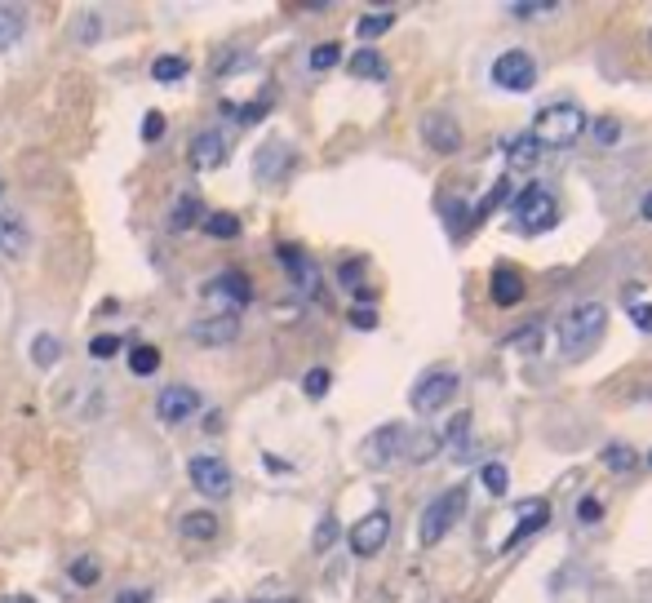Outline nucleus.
<instances>
[{
    "label": "nucleus",
    "mask_w": 652,
    "mask_h": 603,
    "mask_svg": "<svg viewBox=\"0 0 652 603\" xmlns=\"http://www.w3.org/2000/svg\"><path fill=\"white\" fill-rule=\"evenodd\" d=\"M546 519H550V501H546V497H523L520 506H515V528H511V537L502 541V550H515V546L528 541L532 532H541Z\"/></svg>",
    "instance_id": "nucleus-11"
},
{
    "label": "nucleus",
    "mask_w": 652,
    "mask_h": 603,
    "mask_svg": "<svg viewBox=\"0 0 652 603\" xmlns=\"http://www.w3.org/2000/svg\"><path fill=\"white\" fill-rule=\"evenodd\" d=\"M648 466H652V453H648Z\"/></svg>",
    "instance_id": "nucleus-52"
},
{
    "label": "nucleus",
    "mask_w": 652,
    "mask_h": 603,
    "mask_svg": "<svg viewBox=\"0 0 652 603\" xmlns=\"http://www.w3.org/2000/svg\"><path fill=\"white\" fill-rule=\"evenodd\" d=\"M187 475H191V483H196V492H205V497H227L231 483H236L231 466H227L222 457H209V453H205V457H191Z\"/></svg>",
    "instance_id": "nucleus-9"
},
{
    "label": "nucleus",
    "mask_w": 652,
    "mask_h": 603,
    "mask_svg": "<svg viewBox=\"0 0 652 603\" xmlns=\"http://www.w3.org/2000/svg\"><path fill=\"white\" fill-rule=\"evenodd\" d=\"M155 368H160V351H155V347L142 342V347H133L130 351V373L133 377H151Z\"/></svg>",
    "instance_id": "nucleus-30"
},
{
    "label": "nucleus",
    "mask_w": 652,
    "mask_h": 603,
    "mask_svg": "<svg viewBox=\"0 0 652 603\" xmlns=\"http://www.w3.org/2000/svg\"><path fill=\"white\" fill-rule=\"evenodd\" d=\"M387 541H391V515H387V510H369V515L351 528V550H355L360 559H373Z\"/></svg>",
    "instance_id": "nucleus-8"
},
{
    "label": "nucleus",
    "mask_w": 652,
    "mask_h": 603,
    "mask_svg": "<svg viewBox=\"0 0 652 603\" xmlns=\"http://www.w3.org/2000/svg\"><path fill=\"white\" fill-rule=\"evenodd\" d=\"M586 129H590V121H586V112L577 103H555V107L537 112L532 138H537V147H555L559 151V147H573Z\"/></svg>",
    "instance_id": "nucleus-2"
},
{
    "label": "nucleus",
    "mask_w": 652,
    "mask_h": 603,
    "mask_svg": "<svg viewBox=\"0 0 652 603\" xmlns=\"http://www.w3.org/2000/svg\"><path fill=\"white\" fill-rule=\"evenodd\" d=\"M506 342H511L515 351H523V356H528V351H537V342H541V324H528V329H520V333H511Z\"/></svg>",
    "instance_id": "nucleus-41"
},
{
    "label": "nucleus",
    "mask_w": 652,
    "mask_h": 603,
    "mask_svg": "<svg viewBox=\"0 0 652 603\" xmlns=\"http://www.w3.org/2000/svg\"><path fill=\"white\" fill-rule=\"evenodd\" d=\"M631 320H635L644 333H652V302H635V306H631Z\"/></svg>",
    "instance_id": "nucleus-45"
},
{
    "label": "nucleus",
    "mask_w": 652,
    "mask_h": 603,
    "mask_svg": "<svg viewBox=\"0 0 652 603\" xmlns=\"http://www.w3.org/2000/svg\"><path fill=\"white\" fill-rule=\"evenodd\" d=\"M480 480H484V488H489L493 497H506V488H511L506 466H497V462H493V466H484V475H480Z\"/></svg>",
    "instance_id": "nucleus-37"
},
{
    "label": "nucleus",
    "mask_w": 652,
    "mask_h": 603,
    "mask_svg": "<svg viewBox=\"0 0 652 603\" xmlns=\"http://www.w3.org/2000/svg\"><path fill=\"white\" fill-rule=\"evenodd\" d=\"M577 519L590 528V523H599V519H604V506H599L595 497H581V501H577Z\"/></svg>",
    "instance_id": "nucleus-42"
},
{
    "label": "nucleus",
    "mask_w": 652,
    "mask_h": 603,
    "mask_svg": "<svg viewBox=\"0 0 652 603\" xmlns=\"http://www.w3.org/2000/svg\"><path fill=\"white\" fill-rule=\"evenodd\" d=\"M22 9H13V4H0V54L9 49V45H18V36H22Z\"/></svg>",
    "instance_id": "nucleus-26"
},
{
    "label": "nucleus",
    "mask_w": 652,
    "mask_h": 603,
    "mask_svg": "<svg viewBox=\"0 0 652 603\" xmlns=\"http://www.w3.org/2000/svg\"><path fill=\"white\" fill-rule=\"evenodd\" d=\"M71 577H76L80 586H94V582H98V559H94V555H80V559L71 564Z\"/></svg>",
    "instance_id": "nucleus-40"
},
{
    "label": "nucleus",
    "mask_w": 652,
    "mask_h": 603,
    "mask_svg": "<svg viewBox=\"0 0 652 603\" xmlns=\"http://www.w3.org/2000/svg\"><path fill=\"white\" fill-rule=\"evenodd\" d=\"M187 71H191V63L178 58V54H164V58L151 63V80H160V85H173V80H182Z\"/></svg>",
    "instance_id": "nucleus-23"
},
{
    "label": "nucleus",
    "mask_w": 652,
    "mask_h": 603,
    "mask_svg": "<svg viewBox=\"0 0 652 603\" xmlns=\"http://www.w3.org/2000/svg\"><path fill=\"white\" fill-rule=\"evenodd\" d=\"M98 31H103V27H98V13H80V31H76V40H80V45H94Z\"/></svg>",
    "instance_id": "nucleus-43"
},
{
    "label": "nucleus",
    "mask_w": 652,
    "mask_h": 603,
    "mask_svg": "<svg viewBox=\"0 0 652 603\" xmlns=\"http://www.w3.org/2000/svg\"><path fill=\"white\" fill-rule=\"evenodd\" d=\"M511 218H515V227H520L523 236H541V231H550V227L559 222L555 191H550L546 182H532V187H523L520 196L511 200Z\"/></svg>",
    "instance_id": "nucleus-3"
},
{
    "label": "nucleus",
    "mask_w": 652,
    "mask_h": 603,
    "mask_svg": "<svg viewBox=\"0 0 652 603\" xmlns=\"http://www.w3.org/2000/svg\"><path fill=\"white\" fill-rule=\"evenodd\" d=\"M457 386H462V377H457L453 368H435V373L417 377L408 404H413V413H439V408L457 395Z\"/></svg>",
    "instance_id": "nucleus-6"
},
{
    "label": "nucleus",
    "mask_w": 652,
    "mask_h": 603,
    "mask_svg": "<svg viewBox=\"0 0 652 603\" xmlns=\"http://www.w3.org/2000/svg\"><path fill=\"white\" fill-rule=\"evenodd\" d=\"M160 133H164V116H160V112H146V116H142V138H146V142H160Z\"/></svg>",
    "instance_id": "nucleus-44"
},
{
    "label": "nucleus",
    "mask_w": 652,
    "mask_h": 603,
    "mask_svg": "<svg viewBox=\"0 0 652 603\" xmlns=\"http://www.w3.org/2000/svg\"><path fill=\"white\" fill-rule=\"evenodd\" d=\"M471 413H457L453 422H448V431L439 435V448L448 453V457H457V462H466L471 457Z\"/></svg>",
    "instance_id": "nucleus-19"
},
{
    "label": "nucleus",
    "mask_w": 652,
    "mask_h": 603,
    "mask_svg": "<svg viewBox=\"0 0 652 603\" xmlns=\"http://www.w3.org/2000/svg\"><path fill=\"white\" fill-rule=\"evenodd\" d=\"M422 138H426V147L439 151V155H453V151L462 147V129H457L453 116H444V112H430V116L422 121Z\"/></svg>",
    "instance_id": "nucleus-14"
},
{
    "label": "nucleus",
    "mask_w": 652,
    "mask_h": 603,
    "mask_svg": "<svg viewBox=\"0 0 652 603\" xmlns=\"http://www.w3.org/2000/svg\"><path fill=\"white\" fill-rule=\"evenodd\" d=\"M338 58H342V45L338 40H324V45L311 49V71H329V67H338Z\"/></svg>",
    "instance_id": "nucleus-33"
},
{
    "label": "nucleus",
    "mask_w": 652,
    "mask_h": 603,
    "mask_svg": "<svg viewBox=\"0 0 652 603\" xmlns=\"http://www.w3.org/2000/svg\"><path fill=\"white\" fill-rule=\"evenodd\" d=\"M0 603H36L31 595H9V599H0Z\"/></svg>",
    "instance_id": "nucleus-50"
},
{
    "label": "nucleus",
    "mask_w": 652,
    "mask_h": 603,
    "mask_svg": "<svg viewBox=\"0 0 652 603\" xmlns=\"http://www.w3.org/2000/svg\"><path fill=\"white\" fill-rule=\"evenodd\" d=\"M236 338H240V315L236 311H222V315H209V320L191 324V342H200V347H231Z\"/></svg>",
    "instance_id": "nucleus-13"
},
{
    "label": "nucleus",
    "mask_w": 652,
    "mask_h": 603,
    "mask_svg": "<svg viewBox=\"0 0 652 603\" xmlns=\"http://www.w3.org/2000/svg\"><path fill=\"white\" fill-rule=\"evenodd\" d=\"M404 448H408V426H404V422H387V426H378V431L360 444V462H364L369 471H387V466H395V462L404 457Z\"/></svg>",
    "instance_id": "nucleus-5"
},
{
    "label": "nucleus",
    "mask_w": 652,
    "mask_h": 603,
    "mask_svg": "<svg viewBox=\"0 0 652 603\" xmlns=\"http://www.w3.org/2000/svg\"><path fill=\"white\" fill-rule=\"evenodd\" d=\"M196 222H200V200L196 196H182L173 205V214H169V231H191Z\"/></svg>",
    "instance_id": "nucleus-24"
},
{
    "label": "nucleus",
    "mask_w": 652,
    "mask_h": 603,
    "mask_svg": "<svg viewBox=\"0 0 652 603\" xmlns=\"http://www.w3.org/2000/svg\"><path fill=\"white\" fill-rule=\"evenodd\" d=\"M604 329H608V306H604V302H581V306H573V311L559 320V329H555L559 356L573 360V364L586 360V356L599 347Z\"/></svg>",
    "instance_id": "nucleus-1"
},
{
    "label": "nucleus",
    "mask_w": 652,
    "mask_h": 603,
    "mask_svg": "<svg viewBox=\"0 0 652 603\" xmlns=\"http://www.w3.org/2000/svg\"><path fill=\"white\" fill-rule=\"evenodd\" d=\"M329 386H333V373H329V368H311V373L302 377V395H306V399H324Z\"/></svg>",
    "instance_id": "nucleus-32"
},
{
    "label": "nucleus",
    "mask_w": 652,
    "mask_h": 603,
    "mask_svg": "<svg viewBox=\"0 0 652 603\" xmlns=\"http://www.w3.org/2000/svg\"><path fill=\"white\" fill-rule=\"evenodd\" d=\"M590 133H595V142H604V147H617V142H622V124L613 121V116H599V121L590 124Z\"/></svg>",
    "instance_id": "nucleus-36"
},
{
    "label": "nucleus",
    "mask_w": 652,
    "mask_h": 603,
    "mask_svg": "<svg viewBox=\"0 0 652 603\" xmlns=\"http://www.w3.org/2000/svg\"><path fill=\"white\" fill-rule=\"evenodd\" d=\"M209 293H213V297H227L231 306H249L254 284H249V275H245V271H222V275L209 284Z\"/></svg>",
    "instance_id": "nucleus-17"
},
{
    "label": "nucleus",
    "mask_w": 652,
    "mask_h": 603,
    "mask_svg": "<svg viewBox=\"0 0 652 603\" xmlns=\"http://www.w3.org/2000/svg\"><path fill=\"white\" fill-rule=\"evenodd\" d=\"M333 541H338V519H333V515H324V519H320V528H315V537H311V546L324 555Z\"/></svg>",
    "instance_id": "nucleus-39"
},
{
    "label": "nucleus",
    "mask_w": 652,
    "mask_h": 603,
    "mask_svg": "<svg viewBox=\"0 0 652 603\" xmlns=\"http://www.w3.org/2000/svg\"><path fill=\"white\" fill-rule=\"evenodd\" d=\"M280 603H297V599H280Z\"/></svg>",
    "instance_id": "nucleus-51"
},
{
    "label": "nucleus",
    "mask_w": 652,
    "mask_h": 603,
    "mask_svg": "<svg viewBox=\"0 0 652 603\" xmlns=\"http://www.w3.org/2000/svg\"><path fill=\"white\" fill-rule=\"evenodd\" d=\"M489 293H493V306H520L523 275L515 271V266H497V271H493V284H489Z\"/></svg>",
    "instance_id": "nucleus-18"
},
{
    "label": "nucleus",
    "mask_w": 652,
    "mask_h": 603,
    "mask_svg": "<svg viewBox=\"0 0 652 603\" xmlns=\"http://www.w3.org/2000/svg\"><path fill=\"white\" fill-rule=\"evenodd\" d=\"M155 413H160V422H169V426H178V422H191L196 413H200V390L196 386H164L160 390V399H155Z\"/></svg>",
    "instance_id": "nucleus-10"
},
{
    "label": "nucleus",
    "mask_w": 652,
    "mask_h": 603,
    "mask_svg": "<svg viewBox=\"0 0 652 603\" xmlns=\"http://www.w3.org/2000/svg\"><path fill=\"white\" fill-rule=\"evenodd\" d=\"M559 13V4H546V0H515L511 4V18H523V22H532V18H555Z\"/></svg>",
    "instance_id": "nucleus-31"
},
{
    "label": "nucleus",
    "mask_w": 652,
    "mask_h": 603,
    "mask_svg": "<svg viewBox=\"0 0 652 603\" xmlns=\"http://www.w3.org/2000/svg\"><path fill=\"white\" fill-rule=\"evenodd\" d=\"M360 275H364V266H360V262H347V266H342V284H347V289H355V284H360Z\"/></svg>",
    "instance_id": "nucleus-47"
},
{
    "label": "nucleus",
    "mask_w": 652,
    "mask_h": 603,
    "mask_svg": "<svg viewBox=\"0 0 652 603\" xmlns=\"http://www.w3.org/2000/svg\"><path fill=\"white\" fill-rule=\"evenodd\" d=\"M89 356H94V360H112V356H121V338H116V333H98V338L89 342Z\"/></svg>",
    "instance_id": "nucleus-38"
},
{
    "label": "nucleus",
    "mask_w": 652,
    "mask_h": 603,
    "mask_svg": "<svg viewBox=\"0 0 652 603\" xmlns=\"http://www.w3.org/2000/svg\"><path fill=\"white\" fill-rule=\"evenodd\" d=\"M178 532H182L187 541H213V537H218V519H213L209 510H187V515L178 519Z\"/></svg>",
    "instance_id": "nucleus-20"
},
{
    "label": "nucleus",
    "mask_w": 652,
    "mask_h": 603,
    "mask_svg": "<svg viewBox=\"0 0 652 603\" xmlns=\"http://www.w3.org/2000/svg\"><path fill=\"white\" fill-rule=\"evenodd\" d=\"M351 324H355V329H378V311H369V306H355V311H351Z\"/></svg>",
    "instance_id": "nucleus-46"
},
{
    "label": "nucleus",
    "mask_w": 652,
    "mask_h": 603,
    "mask_svg": "<svg viewBox=\"0 0 652 603\" xmlns=\"http://www.w3.org/2000/svg\"><path fill=\"white\" fill-rule=\"evenodd\" d=\"M275 253H280V262H284V271H288L293 289H297V293H306V297H320V271H315V262H311L302 248H293V244H280Z\"/></svg>",
    "instance_id": "nucleus-12"
},
{
    "label": "nucleus",
    "mask_w": 652,
    "mask_h": 603,
    "mask_svg": "<svg viewBox=\"0 0 652 603\" xmlns=\"http://www.w3.org/2000/svg\"><path fill=\"white\" fill-rule=\"evenodd\" d=\"M537 155H541V147H537L532 133H523V138H515V142L506 147V164H511V169H532Z\"/></svg>",
    "instance_id": "nucleus-22"
},
{
    "label": "nucleus",
    "mask_w": 652,
    "mask_h": 603,
    "mask_svg": "<svg viewBox=\"0 0 652 603\" xmlns=\"http://www.w3.org/2000/svg\"><path fill=\"white\" fill-rule=\"evenodd\" d=\"M205 231L213 240H240V218L236 214H209L205 218Z\"/></svg>",
    "instance_id": "nucleus-29"
},
{
    "label": "nucleus",
    "mask_w": 652,
    "mask_h": 603,
    "mask_svg": "<svg viewBox=\"0 0 652 603\" xmlns=\"http://www.w3.org/2000/svg\"><path fill=\"white\" fill-rule=\"evenodd\" d=\"M31 248V227L18 209H0V257H22Z\"/></svg>",
    "instance_id": "nucleus-16"
},
{
    "label": "nucleus",
    "mask_w": 652,
    "mask_h": 603,
    "mask_svg": "<svg viewBox=\"0 0 652 603\" xmlns=\"http://www.w3.org/2000/svg\"><path fill=\"white\" fill-rule=\"evenodd\" d=\"M116 603H151V590H138V586H133V590H121Z\"/></svg>",
    "instance_id": "nucleus-48"
},
{
    "label": "nucleus",
    "mask_w": 652,
    "mask_h": 603,
    "mask_svg": "<svg viewBox=\"0 0 652 603\" xmlns=\"http://www.w3.org/2000/svg\"><path fill=\"white\" fill-rule=\"evenodd\" d=\"M227 155H231V147H227V138H222L218 129H200V133L191 138V164H196V169H222Z\"/></svg>",
    "instance_id": "nucleus-15"
},
{
    "label": "nucleus",
    "mask_w": 652,
    "mask_h": 603,
    "mask_svg": "<svg viewBox=\"0 0 652 603\" xmlns=\"http://www.w3.org/2000/svg\"><path fill=\"white\" fill-rule=\"evenodd\" d=\"M58 356H63V347H58V338H54V333H36V338H31V364L54 368Z\"/></svg>",
    "instance_id": "nucleus-28"
},
{
    "label": "nucleus",
    "mask_w": 652,
    "mask_h": 603,
    "mask_svg": "<svg viewBox=\"0 0 652 603\" xmlns=\"http://www.w3.org/2000/svg\"><path fill=\"white\" fill-rule=\"evenodd\" d=\"M435 453H439V435H435V431H417V435L408 440V448H404V457H408V462H417V466H422V462H430Z\"/></svg>",
    "instance_id": "nucleus-25"
},
{
    "label": "nucleus",
    "mask_w": 652,
    "mask_h": 603,
    "mask_svg": "<svg viewBox=\"0 0 652 603\" xmlns=\"http://www.w3.org/2000/svg\"><path fill=\"white\" fill-rule=\"evenodd\" d=\"M391 22H395V13H391V9L364 13V18L355 22V36H360V40H378V36H387V31H391Z\"/></svg>",
    "instance_id": "nucleus-27"
},
{
    "label": "nucleus",
    "mask_w": 652,
    "mask_h": 603,
    "mask_svg": "<svg viewBox=\"0 0 652 603\" xmlns=\"http://www.w3.org/2000/svg\"><path fill=\"white\" fill-rule=\"evenodd\" d=\"M604 466L617 471V475L631 471V466H635V448H626V444H608V448H604Z\"/></svg>",
    "instance_id": "nucleus-35"
},
{
    "label": "nucleus",
    "mask_w": 652,
    "mask_h": 603,
    "mask_svg": "<svg viewBox=\"0 0 652 603\" xmlns=\"http://www.w3.org/2000/svg\"><path fill=\"white\" fill-rule=\"evenodd\" d=\"M506 196H511V178H497V182H493V191H489V196L475 205V222H480V218H489V214H493V209H497Z\"/></svg>",
    "instance_id": "nucleus-34"
},
{
    "label": "nucleus",
    "mask_w": 652,
    "mask_h": 603,
    "mask_svg": "<svg viewBox=\"0 0 652 603\" xmlns=\"http://www.w3.org/2000/svg\"><path fill=\"white\" fill-rule=\"evenodd\" d=\"M347 67H351L355 80H387V63H382V54H373V49H360Z\"/></svg>",
    "instance_id": "nucleus-21"
},
{
    "label": "nucleus",
    "mask_w": 652,
    "mask_h": 603,
    "mask_svg": "<svg viewBox=\"0 0 652 603\" xmlns=\"http://www.w3.org/2000/svg\"><path fill=\"white\" fill-rule=\"evenodd\" d=\"M462 510H466V483H453L448 492H439V497L422 510V523H417L422 546H439V541L448 537V528L462 519Z\"/></svg>",
    "instance_id": "nucleus-4"
},
{
    "label": "nucleus",
    "mask_w": 652,
    "mask_h": 603,
    "mask_svg": "<svg viewBox=\"0 0 652 603\" xmlns=\"http://www.w3.org/2000/svg\"><path fill=\"white\" fill-rule=\"evenodd\" d=\"M639 214H644V218H648V222H652V191H648V196H644V200H639Z\"/></svg>",
    "instance_id": "nucleus-49"
},
{
    "label": "nucleus",
    "mask_w": 652,
    "mask_h": 603,
    "mask_svg": "<svg viewBox=\"0 0 652 603\" xmlns=\"http://www.w3.org/2000/svg\"><path fill=\"white\" fill-rule=\"evenodd\" d=\"M493 85L506 94H528L537 85V58L528 49H506L502 58H493Z\"/></svg>",
    "instance_id": "nucleus-7"
},
{
    "label": "nucleus",
    "mask_w": 652,
    "mask_h": 603,
    "mask_svg": "<svg viewBox=\"0 0 652 603\" xmlns=\"http://www.w3.org/2000/svg\"><path fill=\"white\" fill-rule=\"evenodd\" d=\"M648 40H652V36H648Z\"/></svg>",
    "instance_id": "nucleus-53"
}]
</instances>
